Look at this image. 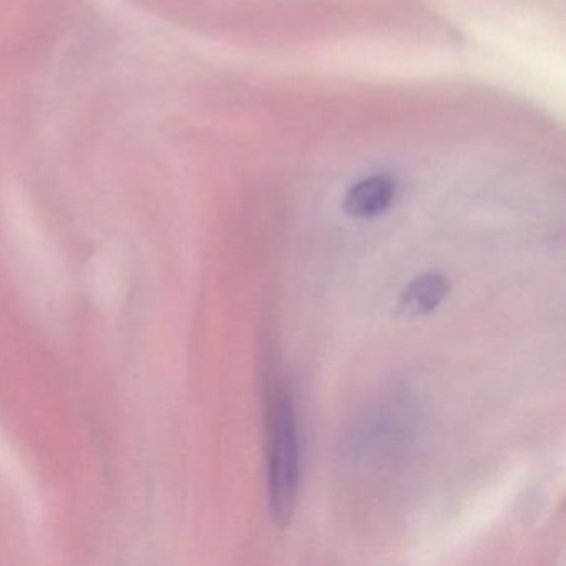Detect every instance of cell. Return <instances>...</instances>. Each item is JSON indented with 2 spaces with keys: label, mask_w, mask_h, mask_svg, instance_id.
I'll use <instances>...</instances> for the list:
<instances>
[{
  "label": "cell",
  "mask_w": 566,
  "mask_h": 566,
  "mask_svg": "<svg viewBox=\"0 0 566 566\" xmlns=\"http://www.w3.org/2000/svg\"><path fill=\"white\" fill-rule=\"evenodd\" d=\"M91 286L98 306L112 311L124 300L125 268L118 254H98L92 263Z\"/></svg>",
  "instance_id": "3957f363"
},
{
  "label": "cell",
  "mask_w": 566,
  "mask_h": 566,
  "mask_svg": "<svg viewBox=\"0 0 566 566\" xmlns=\"http://www.w3.org/2000/svg\"><path fill=\"white\" fill-rule=\"evenodd\" d=\"M397 185L387 175L364 178L347 191L344 208L354 218H374L389 210L396 198Z\"/></svg>",
  "instance_id": "7a4b0ae2"
},
{
  "label": "cell",
  "mask_w": 566,
  "mask_h": 566,
  "mask_svg": "<svg viewBox=\"0 0 566 566\" xmlns=\"http://www.w3.org/2000/svg\"><path fill=\"white\" fill-rule=\"evenodd\" d=\"M0 472H4L12 485L18 486L19 495L28 503V509H34V495H32L31 483L25 475L24 467L19 462L18 455L2 433H0Z\"/></svg>",
  "instance_id": "5b68a950"
},
{
  "label": "cell",
  "mask_w": 566,
  "mask_h": 566,
  "mask_svg": "<svg viewBox=\"0 0 566 566\" xmlns=\"http://www.w3.org/2000/svg\"><path fill=\"white\" fill-rule=\"evenodd\" d=\"M300 486V442L290 397L280 396L270 417V506L276 525L286 526Z\"/></svg>",
  "instance_id": "6da1fadb"
},
{
  "label": "cell",
  "mask_w": 566,
  "mask_h": 566,
  "mask_svg": "<svg viewBox=\"0 0 566 566\" xmlns=\"http://www.w3.org/2000/svg\"><path fill=\"white\" fill-rule=\"evenodd\" d=\"M449 293V277L440 273L422 274L407 284L400 296V311L409 316H423L436 311Z\"/></svg>",
  "instance_id": "277c9868"
}]
</instances>
